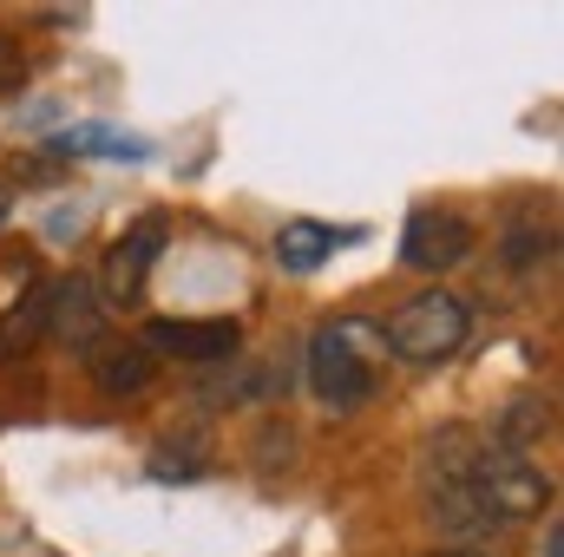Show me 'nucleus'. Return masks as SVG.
I'll return each mask as SVG.
<instances>
[{
  "mask_svg": "<svg viewBox=\"0 0 564 557\" xmlns=\"http://www.w3.org/2000/svg\"><path fill=\"white\" fill-rule=\"evenodd\" d=\"M499 433H506L499 446L525 452L532 439H545V433H552V407H545V401H512V414H506V426H499Z\"/></svg>",
  "mask_w": 564,
  "mask_h": 557,
  "instance_id": "nucleus-12",
  "label": "nucleus"
},
{
  "mask_svg": "<svg viewBox=\"0 0 564 557\" xmlns=\"http://www.w3.org/2000/svg\"><path fill=\"white\" fill-rule=\"evenodd\" d=\"M237 321H151L144 328V354H171V361H230L237 354Z\"/></svg>",
  "mask_w": 564,
  "mask_h": 557,
  "instance_id": "nucleus-7",
  "label": "nucleus"
},
{
  "mask_svg": "<svg viewBox=\"0 0 564 557\" xmlns=\"http://www.w3.org/2000/svg\"><path fill=\"white\" fill-rule=\"evenodd\" d=\"M433 557H473V551H433Z\"/></svg>",
  "mask_w": 564,
  "mask_h": 557,
  "instance_id": "nucleus-15",
  "label": "nucleus"
},
{
  "mask_svg": "<svg viewBox=\"0 0 564 557\" xmlns=\"http://www.w3.org/2000/svg\"><path fill=\"white\" fill-rule=\"evenodd\" d=\"M335 243H341V230H328V223H289L276 237V263L295 270V276H308V270H322L335 256Z\"/></svg>",
  "mask_w": 564,
  "mask_h": 557,
  "instance_id": "nucleus-10",
  "label": "nucleus"
},
{
  "mask_svg": "<svg viewBox=\"0 0 564 557\" xmlns=\"http://www.w3.org/2000/svg\"><path fill=\"white\" fill-rule=\"evenodd\" d=\"M473 256V223L459 210H414L408 230H401V263L408 270H453Z\"/></svg>",
  "mask_w": 564,
  "mask_h": 557,
  "instance_id": "nucleus-4",
  "label": "nucleus"
},
{
  "mask_svg": "<svg viewBox=\"0 0 564 557\" xmlns=\"http://www.w3.org/2000/svg\"><path fill=\"white\" fill-rule=\"evenodd\" d=\"M46 335H59V341H66L73 354H86V348H99V341H106V302H99V288H93L86 276L53 282Z\"/></svg>",
  "mask_w": 564,
  "mask_h": 557,
  "instance_id": "nucleus-6",
  "label": "nucleus"
},
{
  "mask_svg": "<svg viewBox=\"0 0 564 557\" xmlns=\"http://www.w3.org/2000/svg\"><path fill=\"white\" fill-rule=\"evenodd\" d=\"M20 73H26V59H20L13 33H0V92H13V86H20Z\"/></svg>",
  "mask_w": 564,
  "mask_h": 557,
  "instance_id": "nucleus-13",
  "label": "nucleus"
},
{
  "mask_svg": "<svg viewBox=\"0 0 564 557\" xmlns=\"http://www.w3.org/2000/svg\"><path fill=\"white\" fill-rule=\"evenodd\" d=\"M158 243H164V223H158V217H144L132 237H119V250L106 256V276L93 282L106 308H132L144 295V276H151V263H158Z\"/></svg>",
  "mask_w": 564,
  "mask_h": 557,
  "instance_id": "nucleus-5",
  "label": "nucleus"
},
{
  "mask_svg": "<svg viewBox=\"0 0 564 557\" xmlns=\"http://www.w3.org/2000/svg\"><path fill=\"white\" fill-rule=\"evenodd\" d=\"M466 328H473L466 302L446 295V288H426V295H414V302L394 308V321H388V348H394L401 361H414V368H433V361L459 354Z\"/></svg>",
  "mask_w": 564,
  "mask_h": 557,
  "instance_id": "nucleus-1",
  "label": "nucleus"
},
{
  "mask_svg": "<svg viewBox=\"0 0 564 557\" xmlns=\"http://www.w3.org/2000/svg\"><path fill=\"white\" fill-rule=\"evenodd\" d=\"M53 151H66V157H144V139H132V132H106V125H73V132H59L53 139Z\"/></svg>",
  "mask_w": 564,
  "mask_h": 557,
  "instance_id": "nucleus-11",
  "label": "nucleus"
},
{
  "mask_svg": "<svg viewBox=\"0 0 564 557\" xmlns=\"http://www.w3.org/2000/svg\"><path fill=\"white\" fill-rule=\"evenodd\" d=\"M86 374H93L99 394H144L151 374H158V361L144 354V341H119V335H106L99 348H86Z\"/></svg>",
  "mask_w": 564,
  "mask_h": 557,
  "instance_id": "nucleus-8",
  "label": "nucleus"
},
{
  "mask_svg": "<svg viewBox=\"0 0 564 557\" xmlns=\"http://www.w3.org/2000/svg\"><path fill=\"white\" fill-rule=\"evenodd\" d=\"M46 308H53V282L46 288H26L7 315H0V361H20L46 341Z\"/></svg>",
  "mask_w": 564,
  "mask_h": 557,
  "instance_id": "nucleus-9",
  "label": "nucleus"
},
{
  "mask_svg": "<svg viewBox=\"0 0 564 557\" xmlns=\"http://www.w3.org/2000/svg\"><path fill=\"white\" fill-rule=\"evenodd\" d=\"M308 387H315V401L335 407V414L368 407V394H375V361L355 348V321H335V328H322V335L308 341Z\"/></svg>",
  "mask_w": 564,
  "mask_h": 557,
  "instance_id": "nucleus-2",
  "label": "nucleus"
},
{
  "mask_svg": "<svg viewBox=\"0 0 564 557\" xmlns=\"http://www.w3.org/2000/svg\"><path fill=\"white\" fill-rule=\"evenodd\" d=\"M473 485H479V499H486L506 525L539 518V512L552 505V479L539 472V459H525V452H512V446H473Z\"/></svg>",
  "mask_w": 564,
  "mask_h": 557,
  "instance_id": "nucleus-3",
  "label": "nucleus"
},
{
  "mask_svg": "<svg viewBox=\"0 0 564 557\" xmlns=\"http://www.w3.org/2000/svg\"><path fill=\"white\" fill-rule=\"evenodd\" d=\"M545 557H564V532H558V525L545 532Z\"/></svg>",
  "mask_w": 564,
  "mask_h": 557,
  "instance_id": "nucleus-14",
  "label": "nucleus"
}]
</instances>
